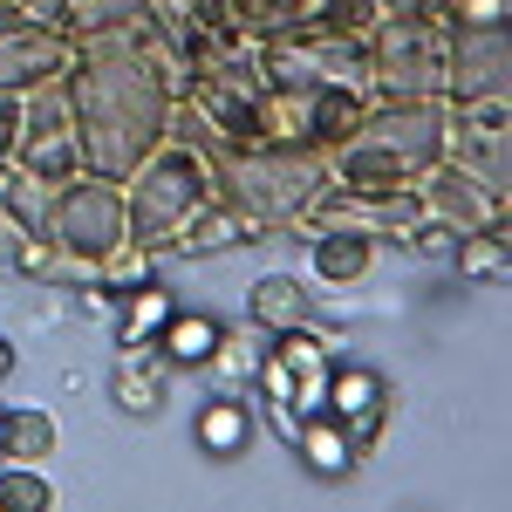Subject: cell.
Returning a JSON list of instances; mask_svg holds the SVG:
<instances>
[{"mask_svg":"<svg viewBox=\"0 0 512 512\" xmlns=\"http://www.w3.org/2000/svg\"><path fill=\"white\" fill-rule=\"evenodd\" d=\"M7 362H14V355H7V335H0V369H7Z\"/></svg>","mask_w":512,"mask_h":512,"instance_id":"1f68e13d","label":"cell"},{"mask_svg":"<svg viewBox=\"0 0 512 512\" xmlns=\"http://www.w3.org/2000/svg\"><path fill=\"white\" fill-rule=\"evenodd\" d=\"M267 82H280V89H362L369 96L362 35H274L267 41Z\"/></svg>","mask_w":512,"mask_h":512,"instance_id":"8fae6325","label":"cell"},{"mask_svg":"<svg viewBox=\"0 0 512 512\" xmlns=\"http://www.w3.org/2000/svg\"><path fill=\"white\" fill-rule=\"evenodd\" d=\"M451 267L465 280H499L506 274V226H485V233H465L451 246Z\"/></svg>","mask_w":512,"mask_h":512,"instance_id":"4316f807","label":"cell"},{"mask_svg":"<svg viewBox=\"0 0 512 512\" xmlns=\"http://www.w3.org/2000/svg\"><path fill=\"white\" fill-rule=\"evenodd\" d=\"M321 383H328V342L308 328H287L274 335V349H260V369H253V390L280 410V424L294 431V417L321 410Z\"/></svg>","mask_w":512,"mask_h":512,"instance_id":"7c38bea8","label":"cell"},{"mask_svg":"<svg viewBox=\"0 0 512 512\" xmlns=\"http://www.w3.org/2000/svg\"><path fill=\"white\" fill-rule=\"evenodd\" d=\"M410 192H417V212H424L431 226H444L451 239L485 233V226H506V192L478 185L472 171H458V164H444V158H437Z\"/></svg>","mask_w":512,"mask_h":512,"instance_id":"4fadbf2b","label":"cell"},{"mask_svg":"<svg viewBox=\"0 0 512 512\" xmlns=\"http://www.w3.org/2000/svg\"><path fill=\"white\" fill-rule=\"evenodd\" d=\"M62 89L76 110L82 171H103V178H123L144 151H158L171 137V117H178V89L151 48V21L76 41Z\"/></svg>","mask_w":512,"mask_h":512,"instance_id":"6da1fadb","label":"cell"},{"mask_svg":"<svg viewBox=\"0 0 512 512\" xmlns=\"http://www.w3.org/2000/svg\"><path fill=\"white\" fill-rule=\"evenodd\" d=\"M69 55H76V41L55 35V28H41L35 14H21L14 0H0V89H35V82H55L69 69Z\"/></svg>","mask_w":512,"mask_h":512,"instance_id":"5bb4252c","label":"cell"},{"mask_svg":"<svg viewBox=\"0 0 512 512\" xmlns=\"http://www.w3.org/2000/svg\"><path fill=\"white\" fill-rule=\"evenodd\" d=\"M444 14H458V21H512V0H451Z\"/></svg>","mask_w":512,"mask_h":512,"instance_id":"f546056e","label":"cell"},{"mask_svg":"<svg viewBox=\"0 0 512 512\" xmlns=\"http://www.w3.org/2000/svg\"><path fill=\"white\" fill-rule=\"evenodd\" d=\"M417 219H424V212H417V192H335V185H328L301 226H349V233L376 239V246H383V239L403 246ZM301 226H294V233H301Z\"/></svg>","mask_w":512,"mask_h":512,"instance_id":"9a60e30c","label":"cell"},{"mask_svg":"<svg viewBox=\"0 0 512 512\" xmlns=\"http://www.w3.org/2000/svg\"><path fill=\"white\" fill-rule=\"evenodd\" d=\"M151 0H69L62 7V35L89 41V35H117V28H144Z\"/></svg>","mask_w":512,"mask_h":512,"instance_id":"484cf974","label":"cell"},{"mask_svg":"<svg viewBox=\"0 0 512 512\" xmlns=\"http://www.w3.org/2000/svg\"><path fill=\"white\" fill-rule=\"evenodd\" d=\"M328 158L335 192H410L444 158V96H376Z\"/></svg>","mask_w":512,"mask_h":512,"instance_id":"7a4b0ae2","label":"cell"},{"mask_svg":"<svg viewBox=\"0 0 512 512\" xmlns=\"http://www.w3.org/2000/svg\"><path fill=\"white\" fill-rule=\"evenodd\" d=\"M444 164H458L478 185L512 198V103L506 96L444 103Z\"/></svg>","mask_w":512,"mask_h":512,"instance_id":"30bf717a","label":"cell"},{"mask_svg":"<svg viewBox=\"0 0 512 512\" xmlns=\"http://www.w3.org/2000/svg\"><path fill=\"white\" fill-rule=\"evenodd\" d=\"M512 96V21L444 14V103Z\"/></svg>","mask_w":512,"mask_h":512,"instance_id":"ba28073f","label":"cell"},{"mask_svg":"<svg viewBox=\"0 0 512 512\" xmlns=\"http://www.w3.org/2000/svg\"><path fill=\"white\" fill-rule=\"evenodd\" d=\"M212 192L253 233H287L328 192V158L315 144H280V137H260L246 151H212Z\"/></svg>","mask_w":512,"mask_h":512,"instance_id":"3957f363","label":"cell"},{"mask_svg":"<svg viewBox=\"0 0 512 512\" xmlns=\"http://www.w3.org/2000/svg\"><path fill=\"white\" fill-rule=\"evenodd\" d=\"M171 287H158V280H144V287H130V294H117V342L123 349H151L158 342V328L171 321Z\"/></svg>","mask_w":512,"mask_h":512,"instance_id":"d4e9b609","label":"cell"},{"mask_svg":"<svg viewBox=\"0 0 512 512\" xmlns=\"http://www.w3.org/2000/svg\"><path fill=\"white\" fill-rule=\"evenodd\" d=\"M383 7H403V14H444L451 0H383Z\"/></svg>","mask_w":512,"mask_h":512,"instance_id":"4dcf8cb0","label":"cell"},{"mask_svg":"<svg viewBox=\"0 0 512 512\" xmlns=\"http://www.w3.org/2000/svg\"><path fill=\"white\" fill-rule=\"evenodd\" d=\"M205 198H212V151L171 130L158 151H144V158L123 171V226H130V246L164 253Z\"/></svg>","mask_w":512,"mask_h":512,"instance_id":"277c9868","label":"cell"},{"mask_svg":"<svg viewBox=\"0 0 512 512\" xmlns=\"http://www.w3.org/2000/svg\"><path fill=\"white\" fill-rule=\"evenodd\" d=\"M321 410H328V417L369 451V444L383 437V424H390V383H383L376 369H362V362H328Z\"/></svg>","mask_w":512,"mask_h":512,"instance_id":"2e32d148","label":"cell"},{"mask_svg":"<svg viewBox=\"0 0 512 512\" xmlns=\"http://www.w3.org/2000/svg\"><path fill=\"white\" fill-rule=\"evenodd\" d=\"M219 335H226V328H219L212 315H198V308H171V321L158 328L151 349H158L171 369H205V362L219 355Z\"/></svg>","mask_w":512,"mask_h":512,"instance_id":"603a6c76","label":"cell"},{"mask_svg":"<svg viewBox=\"0 0 512 512\" xmlns=\"http://www.w3.org/2000/svg\"><path fill=\"white\" fill-rule=\"evenodd\" d=\"M246 321H253L260 335L308 328V321H315V294H308L294 274H260V280H253V294H246Z\"/></svg>","mask_w":512,"mask_h":512,"instance_id":"ffe728a7","label":"cell"},{"mask_svg":"<svg viewBox=\"0 0 512 512\" xmlns=\"http://www.w3.org/2000/svg\"><path fill=\"white\" fill-rule=\"evenodd\" d=\"M55 417L41 410V403H14V410H0V458H21V465H41V458H55Z\"/></svg>","mask_w":512,"mask_h":512,"instance_id":"cb8c5ba5","label":"cell"},{"mask_svg":"<svg viewBox=\"0 0 512 512\" xmlns=\"http://www.w3.org/2000/svg\"><path fill=\"white\" fill-rule=\"evenodd\" d=\"M253 437H260V424H253V403H246L239 390H219L212 403H198V417H192L198 458L233 465V458H246V451H253Z\"/></svg>","mask_w":512,"mask_h":512,"instance_id":"e0dca14e","label":"cell"},{"mask_svg":"<svg viewBox=\"0 0 512 512\" xmlns=\"http://www.w3.org/2000/svg\"><path fill=\"white\" fill-rule=\"evenodd\" d=\"M7 164L28 171V178H48V185H69L82 171V137H76V110H69L62 76L14 96V151H7Z\"/></svg>","mask_w":512,"mask_h":512,"instance_id":"8992f818","label":"cell"},{"mask_svg":"<svg viewBox=\"0 0 512 512\" xmlns=\"http://www.w3.org/2000/svg\"><path fill=\"white\" fill-rule=\"evenodd\" d=\"M164 390H171V362L158 349H123L117 376H110V396H117L123 417H158Z\"/></svg>","mask_w":512,"mask_h":512,"instance_id":"44dd1931","label":"cell"},{"mask_svg":"<svg viewBox=\"0 0 512 512\" xmlns=\"http://www.w3.org/2000/svg\"><path fill=\"white\" fill-rule=\"evenodd\" d=\"M239 239H260V233H253V226L239 219L233 205H226V198L212 192V198H205V205L192 212V219L178 226V239H171V253H192V260H212V253H233Z\"/></svg>","mask_w":512,"mask_h":512,"instance_id":"7402d4cb","label":"cell"},{"mask_svg":"<svg viewBox=\"0 0 512 512\" xmlns=\"http://www.w3.org/2000/svg\"><path fill=\"white\" fill-rule=\"evenodd\" d=\"M48 246L69 253L82 267H96L103 253H117L130 226H123V178H103V171H76L62 192H55V212H48Z\"/></svg>","mask_w":512,"mask_h":512,"instance_id":"52a82bcc","label":"cell"},{"mask_svg":"<svg viewBox=\"0 0 512 512\" xmlns=\"http://www.w3.org/2000/svg\"><path fill=\"white\" fill-rule=\"evenodd\" d=\"M369 103H376V96H362V89H280V82H267L260 123H267V137H280V144L335 151L355 123H362Z\"/></svg>","mask_w":512,"mask_h":512,"instance_id":"9c48e42d","label":"cell"},{"mask_svg":"<svg viewBox=\"0 0 512 512\" xmlns=\"http://www.w3.org/2000/svg\"><path fill=\"white\" fill-rule=\"evenodd\" d=\"M205 369H212V376H219L226 390L253 383V369H260V342H253V321H246V335H239V342H233V335H219V355H212Z\"/></svg>","mask_w":512,"mask_h":512,"instance_id":"f1b7e54d","label":"cell"},{"mask_svg":"<svg viewBox=\"0 0 512 512\" xmlns=\"http://www.w3.org/2000/svg\"><path fill=\"white\" fill-rule=\"evenodd\" d=\"M48 506H55V485L41 478V465L7 458L0 465V512H48Z\"/></svg>","mask_w":512,"mask_h":512,"instance_id":"83f0119b","label":"cell"},{"mask_svg":"<svg viewBox=\"0 0 512 512\" xmlns=\"http://www.w3.org/2000/svg\"><path fill=\"white\" fill-rule=\"evenodd\" d=\"M294 451H301V465H308L315 478H328V485H335V478H349V472H355V458H362V444H355V437L342 431L328 410H308V417H294Z\"/></svg>","mask_w":512,"mask_h":512,"instance_id":"d6986e66","label":"cell"},{"mask_svg":"<svg viewBox=\"0 0 512 512\" xmlns=\"http://www.w3.org/2000/svg\"><path fill=\"white\" fill-rule=\"evenodd\" d=\"M362 55L369 96H444V14L383 7V21L362 35Z\"/></svg>","mask_w":512,"mask_h":512,"instance_id":"5b68a950","label":"cell"},{"mask_svg":"<svg viewBox=\"0 0 512 512\" xmlns=\"http://www.w3.org/2000/svg\"><path fill=\"white\" fill-rule=\"evenodd\" d=\"M308 233V274L321 287H362L376 274V239L349 233V226H301Z\"/></svg>","mask_w":512,"mask_h":512,"instance_id":"ac0fdd59","label":"cell"}]
</instances>
